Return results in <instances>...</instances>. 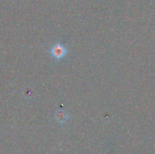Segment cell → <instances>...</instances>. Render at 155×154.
<instances>
[{"label": "cell", "mask_w": 155, "mask_h": 154, "mask_svg": "<svg viewBox=\"0 0 155 154\" xmlns=\"http://www.w3.org/2000/svg\"><path fill=\"white\" fill-rule=\"evenodd\" d=\"M68 48L63 44L60 43V42L56 43L50 49V54H51V57H54V59L58 60H60L61 59L64 58L67 54H68Z\"/></svg>", "instance_id": "6da1fadb"}, {"label": "cell", "mask_w": 155, "mask_h": 154, "mask_svg": "<svg viewBox=\"0 0 155 154\" xmlns=\"http://www.w3.org/2000/svg\"><path fill=\"white\" fill-rule=\"evenodd\" d=\"M68 118H69V115L64 110H58L55 114V119L58 123H64L65 122H67Z\"/></svg>", "instance_id": "7a4b0ae2"}]
</instances>
